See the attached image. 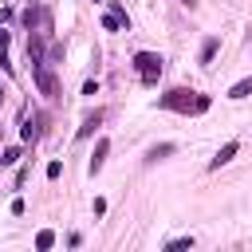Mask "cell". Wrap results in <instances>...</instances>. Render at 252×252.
Returning <instances> with one entry per match:
<instances>
[{"instance_id":"1","label":"cell","mask_w":252,"mask_h":252,"mask_svg":"<svg viewBox=\"0 0 252 252\" xmlns=\"http://www.w3.org/2000/svg\"><path fill=\"white\" fill-rule=\"evenodd\" d=\"M158 106H161V110H181V114H205V110H209V98H205V94H193V91H185V87H173V91H165V94L158 98Z\"/></svg>"},{"instance_id":"2","label":"cell","mask_w":252,"mask_h":252,"mask_svg":"<svg viewBox=\"0 0 252 252\" xmlns=\"http://www.w3.org/2000/svg\"><path fill=\"white\" fill-rule=\"evenodd\" d=\"M134 67H138V79L146 87H154L161 79V55H154V51H138L134 55Z\"/></svg>"},{"instance_id":"3","label":"cell","mask_w":252,"mask_h":252,"mask_svg":"<svg viewBox=\"0 0 252 252\" xmlns=\"http://www.w3.org/2000/svg\"><path fill=\"white\" fill-rule=\"evenodd\" d=\"M32 79H35L39 94L59 98V83H55V71H51V63H47V59H43V63H32Z\"/></svg>"},{"instance_id":"4","label":"cell","mask_w":252,"mask_h":252,"mask_svg":"<svg viewBox=\"0 0 252 252\" xmlns=\"http://www.w3.org/2000/svg\"><path fill=\"white\" fill-rule=\"evenodd\" d=\"M106 154H110V138H98V142H94V154H91V173H98V169H102Z\"/></svg>"},{"instance_id":"5","label":"cell","mask_w":252,"mask_h":252,"mask_svg":"<svg viewBox=\"0 0 252 252\" xmlns=\"http://www.w3.org/2000/svg\"><path fill=\"white\" fill-rule=\"evenodd\" d=\"M232 154H236V142H224V146H220V150H217V158H213V161H209V169H220V165H224V161H232Z\"/></svg>"},{"instance_id":"6","label":"cell","mask_w":252,"mask_h":252,"mask_svg":"<svg viewBox=\"0 0 252 252\" xmlns=\"http://www.w3.org/2000/svg\"><path fill=\"white\" fill-rule=\"evenodd\" d=\"M248 94H252V75H248V79H240V83H232V87H228V98H248Z\"/></svg>"},{"instance_id":"7","label":"cell","mask_w":252,"mask_h":252,"mask_svg":"<svg viewBox=\"0 0 252 252\" xmlns=\"http://www.w3.org/2000/svg\"><path fill=\"white\" fill-rule=\"evenodd\" d=\"M98 122H102V110H91V114L83 118V126H79V138H87V134H91V130H94Z\"/></svg>"},{"instance_id":"8","label":"cell","mask_w":252,"mask_h":252,"mask_svg":"<svg viewBox=\"0 0 252 252\" xmlns=\"http://www.w3.org/2000/svg\"><path fill=\"white\" fill-rule=\"evenodd\" d=\"M173 150H177V146H173V142H161V146H154V150H150V154H146V161H158V158H169V154H173Z\"/></svg>"},{"instance_id":"9","label":"cell","mask_w":252,"mask_h":252,"mask_svg":"<svg viewBox=\"0 0 252 252\" xmlns=\"http://www.w3.org/2000/svg\"><path fill=\"white\" fill-rule=\"evenodd\" d=\"M51 244H55V232H51V228H39V232H35V248H39V252H47Z\"/></svg>"},{"instance_id":"10","label":"cell","mask_w":252,"mask_h":252,"mask_svg":"<svg viewBox=\"0 0 252 252\" xmlns=\"http://www.w3.org/2000/svg\"><path fill=\"white\" fill-rule=\"evenodd\" d=\"M213 55H217V39H205V47H201V63H213Z\"/></svg>"},{"instance_id":"11","label":"cell","mask_w":252,"mask_h":252,"mask_svg":"<svg viewBox=\"0 0 252 252\" xmlns=\"http://www.w3.org/2000/svg\"><path fill=\"white\" fill-rule=\"evenodd\" d=\"M102 28H106V32H118V28H122V20H118L114 12H106V16H102Z\"/></svg>"},{"instance_id":"12","label":"cell","mask_w":252,"mask_h":252,"mask_svg":"<svg viewBox=\"0 0 252 252\" xmlns=\"http://www.w3.org/2000/svg\"><path fill=\"white\" fill-rule=\"evenodd\" d=\"M16 161H20V150H16V146H8V150H4V158H0V165H16Z\"/></svg>"},{"instance_id":"13","label":"cell","mask_w":252,"mask_h":252,"mask_svg":"<svg viewBox=\"0 0 252 252\" xmlns=\"http://www.w3.org/2000/svg\"><path fill=\"white\" fill-rule=\"evenodd\" d=\"M165 248H169V252H177V248H193V236H177V240H169Z\"/></svg>"},{"instance_id":"14","label":"cell","mask_w":252,"mask_h":252,"mask_svg":"<svg viewBox=\"0 0 252 252\" xmlns=\"http://www.w3.org/2000/svg\"><path fill=\"white\" fill-rule=\"evenodd\" d=\"M181 4H185V8H193V4H197V0H181Z\"/></svg>"},{"instance_id":"15","label":"cell","mask_w":252,"mask_h":252,"mask_svg":"<svg viewBox=\"0 0 252 252\" xmlns=\"http://www.w3.org/2000/svg\"><path fill=\"white\" fill-rule=\"evenodd\" d=\"M0 98H4V91H0Z\"/></svg>"}]
</instances>
